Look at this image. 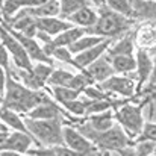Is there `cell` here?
<instances>
[{
    "instance_id": "1",
    "label": "cell",
    "mask_w": 156,
    "mask_h": 156,
    "mask_svg": "<svg viewBox=\"0 0 156 156\" xmlns=\"http://www.w3.org/2000/svg\"><path fill=\"white\" fill-rule=\"evenodd\" d=\"M47 93L44 90L35 91L27 87H24L9 70L6 73V87L3 94V106L18 112V114H27L32 108L41 103L46 99Z\"/></svg>"
},
{
    "instance_id": "2",
    "label": "cell",
    "mask_w": 156,
    "mask_h": 156,
    "mask_svg": "<svg viewBox=\"0 0 156 156\" xmlns=\"http://www.w3.org/2000/svg\"><path fill=\"white\" fill-rule=\"evenodd\" d=\"M93 146H96L100 150H108V152H117L120 149H124L127 146H132L133 141L124 133V130L121 129V126L118 123H115L111 129L99 132L94 130L87 120L83 118L77 126H74Z\"/></svg>"
},
{
    "instance_id": "3",
    "label": "cell",
    "mask_w": 156,
    "mask_h": 156,
    "mask_svg": "<svg viewBox=\"0 0 156 156\" xmlns=\"http://www.w3.org/2000/svg\"><path fill=\"white\" fill-rule=\"evenodd\" d=\"M133 23L135 21L132 18H127L118 12H114L106 5H103L97 9V21L94 23V26L87 29L85 34L115 40L130 32Z\"/></svg>"
},
{
    "instance_id": "4",
    "label": "cell",
    "mask_w": 156,
    "mask_h": 156,
    "mask_svg": "<svg viewBox=\"0 0 156 156\" xmlns=\"http://www.w3.org/2000/svg\"><path fill=\"white\" fill-rule=\"evenodd\" d=\"M152 94H146L143 96V100L140 102V99L136 100H132V102H127L123 106H120L117 111H114V118H115V123H118L121 126V129L124 130V133L133 141L143 130V126L146 123L144 120V115H143V109L147 106V105L152 102ZM156 96V94H155Z\"/></svg>"
},
{
    "instance_id": "5",
    "label": "cell",
    "mask_w": 156,
    "mask_h": 156,
    "mask_svg": "<svg viewBox=\"0 0 156 156\" xmlns=\"http://www.w3.org/2000/svg\"><path fill=\"white\" fill-rule=\"evenodd\" d=\"M26 127L32 138L35 140L37 146L40 147H52L62 146V127L65 124V118H53V120H34L24 118Z\"/></svg>"
},
{
    "instance_id": "6",
    "label": "cell",
    "mask_w": 156,
    "mask_h": 156,
    "mask_svg": "<svg viewBox=\"0 0 156 156\" xmlns=\"http://www.w3.org/2000/svg\"><path fill=\"white\" fill-rule=\"evenodd\" d=\"M105 93L120 97H135L136 96V77L126 74H112L102 83H97Z\"/></svg>"
},
{
    "instance_id": "7",
    "label": "cell",
    "mask_w": 156,
    "mask_h": 156,
    "mask_svg": "<svg viewBox=\"0 0 156 156\" xmlns=\"http://www.w3.org/2000/svg\"><path fill=\"white\" fill-rule=\"evenodd\" d=\"M0 41L6 47V50L9 53V56L12 58V61H14L17 68H20V70H30L32 68L34 62L27 56V53L23 49V46L18 43V40L2 23H0Z\"/></svg>"
},
{
    "instance_id": "8",
    "label": "cell",
    "mask_w": 156,
    "mask_h": 156,
    "mask_svg": "<svg viewBox=\"0 0 156 156\" xmlns=\"http://www.w3.org/2000/svg\"><path fill=\"white\" fill-rule=\"evenodd\" d=\"M135 46L150 53L156 55V21H141L140 27L132 34Z\"/></svg>"
},
{
    "instance_id": "9",
    "label": "cell",
    "mask_w": 156,
    "mask_h": 156,
    "mask_svg": "<svg viewBox=\"0 0 156 156\" xmlns=\"http://www.w3.org/2000/svg\"><path fill=\"white\" fill-rule=\"evenodd\" d=\"M135 61H136V68H135L136 96H140L141 90L144 88V85H147V82H149V79H150L153 61H152L150 53L143 50V49H136V52H135Z\"/></svg>"
},
{
    "instance_id": "10",
    "label": "cell",
    "mask_w": 156,
    "mask_h": 156,
    "mask_svg": "<svg viewBox=\"0 0 156 156\" xmlns=\"http://www.w3.org/2000/svg\"><path fill=\"white\" fill-rule=\"evenodd\" d=\"M62 140H64V146H67L68 149L77 152L79 155L88 152L93 144L71 124H64L62 127Z\"/></svg>"
},
{
    "instance_id": "11",
    "label": "cell",
    "mask_w": 156,
    "mask_h": 156,
    "mask_svg": "<svg viewBox=\"0 0 156 156\" xmlns=\"http://www.w3.org/2000/svg\"><path fill=\"white\" fill-rule=\"evenodd\" d=\"M32 146H37V143H35V140L32 138L30 133L12 130V132H9L6 143H5L2 150H14V152H20V153L26 155L29 152V149H32Z\"/></svg>"
},
{
    "instance_id": "12",
    "label": "cell",
    "mask_w": 156,
    "mask_h": 156,
    "mask_svg": "<svg viewBox=\"0 0 156 156\" xmlns=\"http://www.w3.org/2000/svg\"><path fill=\"white\" fill-rule=\"evenodd\" d=\"M111 43H112V40L108 38V40H103L102 43L96 44V46L91 47V49H87V50H83V52L74 55V61H76L77 70L80 71V70L87 68L90 64H93L94 61H97L99 58H102L105 53H106V50H108V47H109Z\"/></svg>"
},
{
    "instance_id": "13",
    "label": "cell",
    "mask_w": 156,
    "mask_h": 156,
    "mask_svg": "<svg viewBox=\"0 0 156 156\" xmlns=\"http://www.w3.org/2000/svg\"><path fill=\"white\" fill-rule=\"evenodd\" d=\"M83 71L91 77V80L94 83H102L108 77H111L112 74H115L111 62L106 58H99L97 61H94L93 64H90L87 68H83Z\"/></svg>"
},
{
    "instance_id": "14",
    "label": "cell",
    "mask_w": 156,
    "mask_h": 156,
    "mask_svg": "<svg viewBox=\"0 0 156 156\" xmlns=\"http://www.w3.org/2000/svg\"><path fill=\"white\" fill-rule=\"evenodd\" d=\"M136 50V46H135V41H133V35L130 32H127L126 35L112 40V43L109 44L108 50L105 53V58H112V56H120V55H135Z\"/></svg>"
},
{
    "instance_id": "15",
    "label": "cell",
    "mask_w": 156,
    "mask_h": 156,
    "mask_svg": "<svg viewBox=\"0 0 156 156\" xmlns=\"http://www.w3.org/2000/svg\"><path fill=\"white\" fill-rule=\"evenodd\" d=\"M133 21H156L155 0H132Z\"/></svg>"
},
{
    "instance_id": "16",
    "label": "cell",
    "mask_w": 156,
    "mask_h": 156,
    "mask_svg": "<svg viewBox=\"0 0 156 156\" xmlns=\"http://www.w3.org/2000/svg\"><path fill=\"white\" fill-rule=\"evenodd\" d=\"M85 35V29L77 27V26H71L68 29H65L64 32L58 34L56 37H53L52 41L49 44H44L43 49H50V47H70L74 41H77L80 37Z\"/></svg>"
},
{
    "instance_id": "17",
    "label": "cell",
    "mask_w": 156,
    "mask_h": 156,
    "mask_svg": "<svg viewBox=\"0 0 156 156\" xmlns=\"http://www.w3.org/2000/svg\"><path fill=\"white\" fill-rule=\"evenodd\" d=\"M37 23V29L50 35V37H56L58 34L64 32L65 29L71 27L73 24H70L67 20H62L59 17H41V18H35Z\"/></svg>"
},
{
    "instance_id": "18",
    "label": "cell",
    "mask_w": 156,
    "mask_h": 156,
    "mask_svg": "<svg viewBox=\"0 0 156 156\" xmlns=\"http://www.w3.org/2000/svg\"><path fill=\"white\" fill-rule=\"evenodd\" d=\"M67 21L73 26L82 27V29H90L91 26H94V23L97 21V9H94L91 5L80 8L79 11H76L73 15H70L67 18Z\"/></svg>"
},
{
    "instance_id": "19",
    "label": "cell",
    "mask_w": 156,
    "mask_h": 156,
    "mask_svg": "<svg viewBox=\"0 0 156 156\" xmlns=\"http://www.w3.org/2000/svg\"><path fill=\"white\" fill-rule=\"evenodd\" d=\"M0 121H3L8 129H12V130H18V132H24V133H29L27 127H26V123H24V118L21 117V114L6 108V106H0Z\"/></svg>"
},
{
    "instance_id": "20",
    "label": "cell",
    "mask_w": 156,
    "mask_h": 156,
    "mask_svg": "<svg viewBox=\"0 0 156 156\" xmlns=\"http://www.w3.org/2000/svg\"><path fill=\"white\" fill-rule=\"evenodd\" d=\"M85 120L94 130H99V132L108 130V129H111L115 124V118H114V111L112 109L103 111V112H97V114H90V115L85 117Z\"/></svg>"
},
{
    "instance_id": "21",
    "label": "cell",
    "mask_w": 156,
    "mask_h": 156,
    "mask_svg": "<svg viewBox=\"0 0 156 156\" xmlns=\"http://www.w3.org/2000/svg\"><path fill=\"white\" fill-rule=\"evenodd\" d=\"M47 0H3L2 5V18H9L21 9H29L46 3Z\"/></svg>"
},
{
    "instance_id": "22",
    "label": "cell",
    "mask_w": 156,
    "mask_h": 156,
    "mask_svg": "<svg viewBox=\"0 0 156 156\" xmlns=\"http://www.w3.org/2000/svg\"><path fill=\"white\" fill-rule=\"evenodd\" d=\"M115 74H127V73H135L136 68V61H135V55H120V56H112V58H106Z\"/></svg>"
},
{
    "instance_id": "23",
    "label": "cell",
    "mask_w": 156,
    "mask_h": 156,
    "mask_svg": "<svg viewBox=\"0 0 156 156\" xmlns=\"http://www.w3.org/2000/svg\"><path fill=\"white\" fill-rule=\"evenodd\" d=\"M26 11L29 15L35 17V18H41V17H59V0H47L46 3L35 6V8H29V9H21Z\"/></svg>"
},
{
    "instance_id": "24",
    "label": "cell",
    "mask_w": 156,
    "mask_h": 156,
    "mask_svg": "<svg viewBox=\"0 0 156 156\" xmlns=\"http://www.w3.org/2000/svg\"><path fill=\"white\" fill-rule=\"evenodd\" d=\"M46 90H49V94L55 99V102H58L59 105L65 103V102H68V100L79 99V97L82 96L80 91L73 90V88H70V87H50V88L46 87Z\"/></svg>"
},
{
    "instance_id": "25",
    "label": "cell",
    "mask_w": 156,
    "mask_h": 156,
    "mask_svg": "<svg viewBox=\"0 0 156 156\" xmlns=\"http://www.w3.org/2000/svg\"><path fill=\"white\" fill-rule=\"evenodd\" d=\"M103 40H108V38H102V37H96V35H88V34H85V35L80 37L77 41H74V43L68 47V50H70L71 55L74 56V55L83 52V50H87V49L94 47L96 44L102 43Z\"/></svg>"
},
{
    "instance_id": "26",
    "label": "cell",
    "mask_w": 156,
    "mask_h": 156,
    "mask_svg": "<svg viewBox=\"0 0 156 156\" xmlns=\"http://www.w3.org/2000/svg\"><path fill=\"white\" fill-rule=\"evenodd\" d=\"M88 5H91L88 0H59V18L67 20L76 11Z\"/></svg>"
},
{
    "instance_id": "27",
    "label": "cell",
    "mask_w": 156,
    "mask_h": 156,
    "mask_svg": "<svg viewBox=\"0 0 156 156\" xmlns=\"http://www.w3.org/2000/svg\"><path fill=\"white\" fill-rule=\"evenodd\" d=\"M90 103V99L83 97V99H74V100H68L65 103H62L61 106L74 118H79V117H85V112H87V106Z\"/></svg>"
},
{
    "instance_id": "28",
    "label": "cell",
    "mask_w": 156,
    "mask_h": 156,
    "mask_svg": "<svg viewBox=\"0 0 156 156\" xmlns=\"http://www.w3.org/2000/svg\"><path fill=\"white\" fill-rule=\"evenodd\" d=\"M43 50H44V53L47 56H50L52 59H58V61H61L64 64H68V65H71V67H74L77 70L74 56L68 50V47H50V49H43Z\"/></svg>"
},
{
    "instance_id": "29",
    "label": "cell",
    "mask_w": 156,
    "mask_h": 156,
    "mask_svg": "<svg viewBox=\"0 0 156 156\" xmlns=\"http://www.w3.org/2000/svg\"><path fill=\"white\" fill-rule=\"evenodd\" d=\"M73 77L71 71L67 70H61V68H53L52 74L47 79V87H68L70 80Z\"/></svg>"
},
{
    "instance_id": "30",
    "label": "cell",
    "mask_w": 156,
    "mask_h": 156,
    "mask_svg": "<svg viewBox=\"0 0 156 156\" xmlns=\"http://www.w3.org/2000/svg\"><path fill=\"white\" fill-rule=\"evenodd\" d=\"M111 11L132 18V0H106L105 3Z\"/></svg>"
},
{
    "instance_id": "31",
    "label": "cell",
    "mask_w": 156,
    "mask_h": 156,
    "mask_svg": "<svg viewBox=\"0 0 156 156\" xmlns=\"http://www.w3.org/2000/svg\"><path fill=\"white\" fill-rule=\"evenodd\" d=\"M90 85H94V82L91 80V77L83 71V70H80L79 73H73V77H71V80H70V83H68V87L70 88H73V90H77V91H83L87 87H90Z\"/></svg>"
},
{
    "instance_id": "32",
    "label": "cell",
    "mask_w": 156,
    "mask_h": 156,
    "mask_svg": "<svg viewBox=\"0 0 156 156\" xmlns=\"http://www.w3.org/2000/svg\"><path fill=\"white\" fill-rule=\"evenodd\" d=\"M140 141H153V143H156V123H153V121L144 123L141 133L133 140V143H140Z\"/></svg>"
},
{
    "instance_id": "33",
    "label": "cell",
    "mask_w": 156,
    "mask_h": 156,
    "mask_svg": "<svg viewBox=\"0 0 156 156\" xmlns=\"http://www.w3.org/2000/svg\"><path fill=\"white\" fill-rule=\"evenodd\" d=\"M53 65L50 64H43V62H35L34 65H32V73L43 82V83H46L47 85V79H49V76L52 74L53 71Z\"/></svg>"
},
{
    "instance_id": "34",
    "label": "cell",
    "mask_w": 156,
    "mask_h": 156,
    "mask_svg": "<svg viewBox=\"0 0 156 156\" xmlns=\"http://www.w3.org/2000/svg\"><path fill=\"white\" fill-rule=\"evenodd\" d=\"M82 94H83L87 99H90V100H102V99H106V97L112 96V94L105 93V91L100 88V87H99V85H97V83L87 87V88L82 91Z\"/></svg>"
},
{
    "instance_id": "35",
    "label": "cell",
    "mask_w": 156,
    "mask_h": 156,
    "mask_svg": "<svg viewBox=\"0 0 156 156\" xmlns=\"http://www.w3.org/2000/svg\"><path fill=\"white\" fill-rule=\"evenodd\" d=\"M132 146L138 156H152L156 149V143L153 141H140V143H133Z\"/></svg>"
},
{
    "instance_id": "36",
    "label": "cell",
    "mask_w": 156,
    "mask_h": 156,
    "mask_svg": "<svg viewBox=\"0 0 156 156\" xmlns=\"http://www.w3.org/2000/svg\"><path fill=\"white\" fill-rule=\"evenodd\" d=\"M0 67H3L6 70V73L11 70V67H9V53H8L6 47L3 46L2 41H0Z\"/></svg>"
},
{
    "instance_id": "37",
    "label": "cell",
    "mask_w": 156,
    "mask_h": 156,
    "mask_svg": "<svg viewBox=\"0 0 156 156\" xmlns=\"http://www.w3.org/2000/svg\"><path fill=\"white\" fill-rule=\"evenodd\" d=\"M5 87H6V70L0 67V96L2 97L5 94Z\"/></svg>"
},
{
    "instance_id": "38",
    "label": "cell",
    "mask_w": 156,
    "mask_h": 156,
    "mask_svg": "<svg viewBox=\"0 0 156 156\" xmlns=\"http://www.w3.org/2000/svg\"><path fill=\"white\" fill-rule=\"evenodd\" d=\"M117 153L120 156H138L133 150V146H127L124 149H120V150H117Z\"/></svg>"
},
{
    "instance_id": "39",
    "label": "cell",
    "mask_w": 156,
    "mask_h": 156,
    "mask_svg": "<svg viewBox=\"0 0 156 156\" xmlns=\"http://www.w3.org/2000/svg\"><path fill=\"white\" fill-rule=\"evenodd\" d=\"M152 61H153V67H152V74H150V79H149L147 85H155L156 83V55L152 56Z\"/></svg>"
},
{
    "instance_id": "40",
    "label": "cell",
    "mask_w": 156,
    "mask_h": 156,
    "mask_svg": "<svg viewBox=\"0 0 156 156\" xmlns=\"http://www.w3.org/2000/svg\"><path fill=\"white\" fill-rule=\"evenodd\" d=\"M102 155H103V150H100V149H97L96 146H93L88 152L82 153L80 156H102Z\"/></svg>"
},
{
    "instance_id": "41",
    "label": "cell",
    "mask_w": 156,
    "mask_h": 156,
    "mask_svg": "<svg viewBox=\"0 0 156 156\" xmlns=\"http://www.w3.org/2000/svg\"><path fill=\"white\" fill-rule=\"evenodd\" d=\"M152 93H156V83L155 85H147L146 88H143L140 96H146V94H152Z\"/></svg>"
},
{
    "instance_id": "42",
    "label": "cell",
    "mask_w": 156,
    "mask_h": 156,
    "mask_svg": "<svg viewBox=\"0 0 156 156\" xmlns=\"http://www.w3.org/2000/svg\"><path fill=\"white\" fill-rule=\"evenodd\" d=\"M9 135V130H0V150L3 149L5 143H6V138Z\"/></svg>"
},
{
    "instance_id": "43",
    "label": "cell",
    "mask_w": 156,
    "mask_h": 156,
    "mask_svg": "<svg viewBox=\"0 0 156 156\" xmlns=\"http://www.w3.org/2000/svg\"><path fill=\"white\" fill-rule=\"evenodd\" d=\"M0 156H26V155L20 153V152H14V150H2Z\"/></svg>"
},
{
    "instance_id": "44",
    "label": "cell",
    "mask_w": 156,
    "mask_h": 156,
    "mask_svg": "<svg viewBox=\"0 0 156 156\" xmlns=\"http://www.w3.org/2000/svg\"><path fill=\"white\" fill-rule=\"evenodd\" d=\"M90 3H93V5H96L97 8H100V6H103L105 3H106V0H88Z\"/></svg>"
},
{
    "instance_id": "45",
    "label": "cell",
    "mask_w": 156,
    "mask_h": 156,
    "mask_svg": "<svg viewBox=\"0 0 156 156\" xmlns=\"http://www.w3.org/2000/svg\"><path fill=\"white\" fill-rule=\"evenodd\" d=\"M0 130H8V126L3 121H0Z\"/></svg>"
},
{
    "instance_id": "46",
    "label": "cell",
    "mask_w": 156,
    "mask_h": 156,
    "mask_svg": "<svg viewBox=\"0 0 156 156\" xmlns=\"http://www.w3.org/2000/svg\"><path fill=\"white\" fill-rule=\"evenodd\" d=\"M111 153H112V152H108V150H103V155H102V156H112Z\"/></svg>"
},
{
    "instance_id": "47",
    "label": "cell",
    "mask_w": 156,
    "mask_h": 156,
    "mask_svg": "<svg viewBox=\"0 0 156 156\" xmlns=\"http://www.w3.org/2000/svg\"><path fill=\"white\" fill-rule=\"evenodd\" d=\"M2 103H3V97L0 96V106H2Z\"/></svg>"
},
{
    "instance_id": "48",
    "label": "cell",
    "mask_w": 156,
    "mask_h": 156,
    "mask_svg": "<svg viewBox=\"0 0 156 156\" xmlns=\"http://www.w3.org/2000/svg\"><path fill=\"white\" fill-rule=\"evenodd\" d=\"M2 5H3V0H0V11H2Z\"/></svg>"
},
{
    "instance_id": "49",
    "label": "cell",
    "mask_w": 156,
    "mask_h": 156,
    "mask_svg": "<svg viewBox=\"0 0 156 156\" xmlns=\"http://www.w3.org/2000/svg\"><path fill=\"white\" fill-rule=\"evenodd\" d=\"M152 156H156V149H155V152H153V155H152Z\"/></svg>"
},
{
    "instance_id": "50",
    "label": "cell",
    "mask_w": 156,
    "mask_h": 156,
    "mask_svg": "<svg viewBox=\"0 0 156 156\" xmlns=\"http://www.w3.org/2000/svg\"><path fill=\"white\" fill-rule=\"evenodd\" d=\"M0 12H2V11H0Z\"/></svg>"
},
{
    "instance_id": "51",
    "label": "cell",
    "mask_w": 156,
    "mask_h": 156,
    "mask_svg": "<svg viewBox=\"0 0 156 156\" xmlns=\"http://www.w3.org/2000/svg\"><path fill=\"white\" fill-rule=\"evenodd\" d=\"M155 2H156V0H155Z\"/></svg>"
}]
</instances>
